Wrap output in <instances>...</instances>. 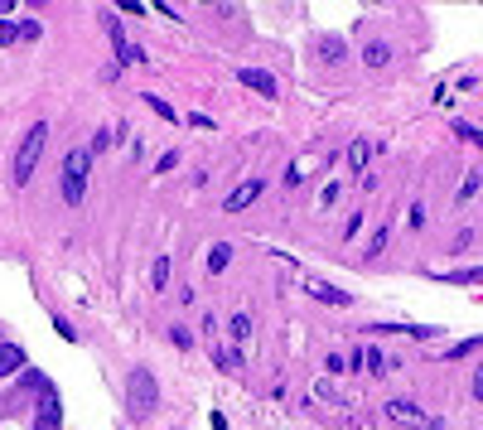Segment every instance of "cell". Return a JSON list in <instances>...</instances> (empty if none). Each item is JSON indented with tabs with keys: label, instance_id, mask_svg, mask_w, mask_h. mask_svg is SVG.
<instances>
[{
	"label": "cell",
	"instance_id": "1",
	"mask_svg": "<svg viewBox=\"0 0 483 430\" xmlns=\"http://www.w3.org/2000/svg\"><path fill=\"white\" fill-rule=\"evenodd\" d=\"M44 145H49V121H34L29 131H24V140H19V150H15V165H10V179L24 189L29 179H34V169H39V155H44Z\"/></svg>",
	"mask_w": 483,
	"mask_h": 430
},
{
	"label": "cell",
	"instance_id": "2",
	"mask_svg": "<svg viewBox=\"0 0 483 430\" xmlns=\"http://www.w3.org/2000/svg\"><path fill=\"white\" fill-rule=\"evenodd\" d=\"M88 179H92V145H78L63 160V204L68 208H78L88 199Z\"/></svg>",
	"mask_w": 483,
	"mask_h": 430
},
{
	"label": "cell",
	"instance_id": "3",
	"mask_svg": "<svg viewBox=\"0 0 483 430\" xmlns=\"http://www.w3.org/2000/svg\"><path fill=\"white\" fill-rule=\"evenodd\" d=\"M126 406H131L136 421L155 416V406H160V382H155L150 367H136V372H131V382H126Z\"/></svg>",
	"mask_w": 483,
	"mask_h": 430
},
{
	"label": "cell",
	"instance_id": "4",
	"mask_svg": "<svg viewBox=\"0 0 483 430\" xmlns=\"http://www.w3.org/2000/svg\"><path fill=\"white\" fill-rule=\"evenodd\" d=\"M106 39H111V49H116V68H140V63H145V49L126 39V24H121V15H111V10H106Z\"/></svg>",
	"mask_w": 483,
	"mask_h": 430
},
{
	"label": "cell",
	"instance_id": "5",
	"mask_svg": "<svg viewBox=\"0 0 483 430\" xmlns=\"http://www.w3.org/2000/svg\"><path fill=\"white\" fill-rule=\"evenodd\" d=\"M261 194H266V179H242V184H237V189L222 199V213H247V208H252Z\"/></svg>",
	"mask_w": 483,
	"mask_h": 430
},
{
	"label": "cell",
	"instance_id": "6",
	"mask_svg": "<svg viewBox=\"0 0 483 430\" xmlns=\"http://www.w3.org/2000/svg\"><path fill=\"white\" fill-rule=\"evenodd\" d=\"M237 83H242V88H252V92H261L266 102H276V97H281V83H276L266 68H252V63H247V68H237Z\"/></svg>",
	"mask_w": 483,
	"mask_h": 430
},
{
	"label": "cell",
	"instance_id": "7",
	"mask_svg": "<svg viewBox=\"0 0 483 430\" xmlns=\"http://www.w3.org/2000/svg\"><path fill=\"white\" fill-rule=\"evenodd\" d=\"M309 295H314L319 305H334V310H348V305H353V295H348V290H338V286H324V281H309Z\"/></svg>",
	"mask_w": 483,
	"mask_h": 430
},
{
	"label": "cell",
	"instance_id": "8",
	"mask_svg": "<svg viewBox=\"0 0 483 430\" xmlns=\"http://www.w3.org/2000/svg\"><path fill=\"white\" fill-rule=\"evenodd\" d=\"M391 58H396V49H391L386 39H363V63H368V68H386Z\"/></svg>",
	"mask_w": 483,
	"mask_h": 430
},
{
	"label": "cell",
	"instance_id": "9",
	"mask_svg": "<svg viewBox=\"0 0 483 430\" xmlns=\"http://www.w3.org/2000/svg\"><path fill=\"white\" fill-rule=\"evenodd\" d=\"M15 372H24V348L19 343H0V382L15 377Z\"/></svg>",
	"mask_w": 483,
	"mask_h": 430
},
{
	"label": "cell",
	"instance_id": "10",
	"mask_svg": "<svg viewBox=\"0 0 483 430\" xmlns=\"http://www.w3.org/2000/svg\"><path fill=\"white\" fill-rule=\"evenodd\" d=\"M227 261H232V242H213V247H208V256H203L208 276H222V271H227Z\"/></svg>",
	"mask_w": 483,
	"mask_h": 430
},
{
	"label": "cell",
	"instance_id": "11",
	"mask_svg": "<svg viewBox=\"0 0 483 430\" xmlns=\"http://www.w3.org/2000/svg\"><path fill=\"white\" fill-rule=\"evenodd\" d=\"M386 416H391V421H396V426H401V421H406V426H411V421H420V416H425V411H420V406H416V402H406V397H391V402H386Z\"/></svg>",
	"mask_w": 483,
	"mask_h": 430
},
{
	"label": "cell",
	"instance_id": "12",
	"mask_svg": "<svg viewBox=\"0 0 483 430\" xmlns=\"http://www.w3.org/2000/svg\"><path fill=\"white\" fill-rule=\"evenodd\" d=\"M208 353H213V363H218L222 372H242V353H237V348H227V343H208Z\"/></svg>",
	"mask_w": 483,
	"mask_h": 430
},
{
	"label": "cell",
	"instance_id": "13",
	"mask_svg": "<svg viewBox=\"0 0 483 430\" xmlns=\"http://www.w3.org/2000/svg\"><path fill=\"white\" fill-rule=\"evenodd\" d=\"M58 421H63L58 397H44V406H39V416H34V430H58Z\"/></svg>",
	"mask_w": 483,
	"mask_h": 430
},
{
	"label": "cell",
	"instance_id": "14",
	"mask_svg": "<svg viewBox=\"0 0 483 430\" xmlns=\"http://www.w3.org/2000/svg\"><path fill=\"white\" fill-rule=\"evenodd\" d=\"M319 58H324V63H343V58H348V44H343L338 34H324V39H319Z\"/></svg>",
	"mask_w": 483,
	"mask_h": 430
},
{
	"label": "cell",
	"instance_id": "15",
	"mask_svg": "<svg viewBox=\"0 0 483 430\" xmlns=\"http://www.w3.org/2000/svg\"><path fill=\"white\" fill-rule=\"evenodd\" d=\"M227 338H232L237 348H242V343L252 338V315H247V310H237V315L227 320Z\"/></svg>",
	"mask_w": 483,
	"mask_h": 430
},
{
	"label": "cell",
	"instance_id": "16",
	"mask_svg": "<svg viewBox=\"0 0 483 430\" xmlns=\"http://www.w3.org/2000/svg\"><path fill=\"white\" fill-rule=\"evenodd\" d=\"M373 150H377V145H368V140H353V145H348V165H353L358 179L368 174V155H373Z\"/></svg>",
	"mask_w": 483,
	"mask_h": 430
},
{
	"label": "cell",
	"instance_id": "17",
	"mask_svg": "<svg viewBox=\"0 0 483 430\" xmlns=\"http://www.w3.org/2000/svg\"><path fill=\"white\" fill-rule=\"evenodd\" d=\"M386 237H391V222H377V232L368 237V251H363L368 261H373V256H382V251H386Z\"/></svg>",
	"mask_w": 483,
	"mask_h": 430
},
{
	"label": "cell",
	"instance_id": "18",
	"mask_svg": "<svg viewBox=\"0 0 483 430\" xmlns=\"http://www.w3.org/2000/svg\"><path fill=\"white\" fill-rule=\"evenodd\" d=\"M19 387H34V392H44V397H58V387H54L44 372H19Z\"/></svg>",
	"mask_w": 483,
	"mask_h": 430
},
{
	"label": "cell",
	"instance_id": "19",
	"mask_svg": "<svg viewBox=\"0 0 483 430\" xmlns=\"http://www.w3.org/2000/svg\"><path fill=\"white\" fill-rule=\"evenodd\" d=\"M140 102H150V111H155V116H160V121H179V111L170 107V102H165V97H155V92H145V97H140Z\"/></svg>",
	"mask_w": 483,
	"mask_h": 430
},
{
	"label": "cell",
	"instance_id": "20",
	"mask_svg": "<svg viewBox=\"0 0 483 430\" xmlns=\"http://www.w3.org/2000/svg\"><path fill=\"white\" fill-rule=\"evenodd\" d=\"M150 286H155V290L170 286V256H155V266H150Z\"/></svg>",
	"mask_w": 483,
	"mask_h": 430
},
{
	"label": "cell",
	"instance_id": "21",
	"mask_svg": "<svg viewBox=\"0 0 483 430\" xmlns=\"http://www.w3.org/2000/svg\"><path fill=\"white\" fill-rule=\"evenodd\" d=\"M479 184H483V169H469V174H464V184H459V204H469V199L479 194Z\"/></svg>",
	"mask_w": 483,
	"mask_h": 430
},
{
	"label": "cell",
	"instance_id": "22",
	"mask_svg": "<svg viewBox=\"0 0 483 430\" xmlns=\"http://www.w3.org/2000/svg\"><path fill=\"white\" fill-rule=\"evenodd\" d=\"M363 367H368L373 377H386V358L377 353V348H363Z\"/></svg>",
	"mask_w": 483,
	"mask_h": 430
},
{
	"label": "cell",
	"instance_id": "23",
	"mask_svg": "<svg viewBox=\"0 0 483 430\" xmlns=\"http://www.w3.org/2000/svg\"><path fill=\"white\" fill-rule=\"evenodd\" d=\"M19 44V19H0V49H15Z\"/></svg>",
	"mask_w": 483,
	"mask_h": 430
},
{
	"label": "cell",
	"instance_id": "24",
	"mask_svg": "<svg viewBox=\"0 0 483 430\" xmlns=\"http://www.w3.org/2000/svg\"><path fill=\"white\" fill-rule=\"evenodd\" d=\"M450 131H455L459 140H469V145H483V131H479V126H469V121H455Z\"/></svg>",
	"mask_w": 483,
	"mask_h": 430
},
{
	"label": "cell",
	"instance_id": "25",
	"mask_svg": "<svg viewBox=\"0 0 483 430\" xmlns=\"http://www.w3.org/2000/svg\"><path fill=\"white\" fill-rule=\"evenodd\" d=\"M474 348H483V333H479V338H464V343H455V348H450L445 358H450V363H459V358H469Z\"/></svg>",
	"mask_w": 483,
	"mask_h": 430
},
{
	"label": "cell",
	"instance_id": "26",
	"mask_svg": "<svg viewBox=\"0 0 483 430\" xmlns=\"http://www.w3.org/2000/svg\"><path fill=\"white\" fill-rule=\"evenodd\" d=\"M170 343H174L179 353H189V348H193V329H184V324H174V329H170Z\"/></svg>",
	"mask_w": 483,
	"mask_h": 430
},
{
	"label": "cell",
	"instance_id": "27",
	"mask_svg": "<svg viewBox=\"0 0 483 430\" xmlns=\"http://www.w3.org/2000/svg\"><path fill=\"white\" fill-rule=\"evenodd\" d=\"M338 199H343V184H334V179H329V184L319 189V208H334Z\"/></svg>",
	"mask_w": 483,
	"mask_h": 430
},
{
	"label": "cell",
	"instance_id": "28",
	"mask_svg": "<svg viewBox=\"0 0 483 430\" xmlns=\"http://www.w3.org/2000/svg\"><path fill=\"white\" fill-rule=\"evenodd\" d=\"M170 169H179V150H165V155L155 160V174H170Z\"/></svg>",
	"mask_w": 483,
	"mask_h": 430
},
{
	"label": "cell",
	"instance_id": "29",
	"mask_svg": "<svg viewBox=\"0 0 483 430\" xmlns=\"http://www.w3.org/2000/svg\"><path fill=\"white\" fill-rule=\"evenodd\" d=\"M54 333H58V338H68V343H78V329L63 320V315H54Z\"/></svg>",
	"mask_w": 483,
	"mask_h": 430
},
{
	"label": "cell",
	"instance_id": "30",
	"mask_svg": "<svg viewBox=\"0 0 483 430\" xmlns=\"http://www.w3.org/2000/svg\"><path fill=\"white\" fill-rule=\"evenodd\" d=\"M324 372H329V377H334V372H348V358H343V353H329V358H324Z\"/></svg>",
	"mask_w": 483,
	"mask_h": 430
},
{
	"label": "cell",
	"instance_id": "31",
	"mask_svg": "<svg viewBox=\"0 0 483 430\" xmlns=\"http://www.w3.org/2000/svg\"><path fill=\"white\" fill-rule=\"evenodd\" d=\"M198 329H203V333H208V343H213V338H218V333H222V324H218V315H213V310H208V315H203V324H198Z\"/></svg>",
	"mask_w": 483,
	"mask_h": 430
},
{
	"label": "cell",
	"instance_id": "32",
	"mask_svg": "<svg viewBox=\"0 0 483 430\" xmlns=\"http://www.w3.org/2000/svg\"><path fill=\"white\" fill-rule=\"evenodd\" d=\"M39 34H44L39 19H19V39H39Z\"/></svg>",
	"mask_w": 483,
	"mask_h": 430
},
{
	"label": "cell",
	"instance_id": "33",
	"mask_svg": "<svg viewBox=\"0 0 483 430\" xmlns=\"http://www.w3.org/2000/svg\"><path fill=\"white\" fill-rule=\"evenodd\" d=\"M406 222H411V232H420V227H425V204H411V217H406Z\"/></svg>",
	"mask_w": 483,
	"mask_h": 430
},
{
	"label": "cell",
	"instance_id": "34",
	"mask_svg": "<svg viewBox=\"0 0 483 430\" xmlns=\"http://www.w3.org/2000/svg\"><path fill=\"white\" fill-rule=\"evenodd\" d=\"M363 217H368V213H348V222H343V237H358V227H363Z\"/></svg>",
	"mask_w": 483,
	"mask_h": 430
},
{
	"label": "cell",
	"instance_id": "35",
	"mask_svg": "<svg viewBox=\"0 0 483 430\" xmlns=\"http://www.w3.org/2000/svg\"><path fill=\"white\" fill-rule=\"evenodd\" d=\"M469 247H474V232H469V227H464V232H459V237H455V251H469Z\"/></svg>",
	"mask_w": 483,
	"mask_h": 430
},
{
	"label": "cell",
	"instance_id": "36",
	"mask_svg": "<svg viewBox=\"0 0 483 430\" xmlns=\"http://www.w3.org/2000/svg\"><path fill=\"white\" fill-rule=\"evenodd\" d=\"M189 126H198V131H208V126H213V116H208V111H193V116H189Z\"/></svg>",
	"mask_w": 483,
	"mask_h": 430
},
{
	"label": "cell",
	"instance_id": "37",
	"mask_svg": "<svg viewBox=\"0 0 483 430\" xmlns=\"http://www.w3.org/2000/svg\"><path fill=\"white\" fill-rule=\"evenodd\" d=\"M106 145H111V131H97V135H92V150H97V155H101Z\"/></svg>",
	"mask_w": 483,
	"mask_h": 430
},
{
	"label": "cell",
	"instance_id": "38",
	"mask_svg": "<svg viewBox=\"0 0 483 430\" xmlns=\"http://www.w3.org/2000/svg\"><path fill=\"white\" fill-rule=\"evenodd\" d=\"M474 397H479V402H483V363H479V367H474Z\"/></svg>",
	"mask_w": 483,
	"mask_h": 430
},
{
	"label": "cell",
	"instance_id": "39",
	"mask_svg": "<svg viewBox=\"0 0 483 430\" xmlns=\"http://www.w3.org/2000/svg\"><path fill=\"white\" fill-rule=\"evenodd\" d=\"M425 430H445V421H440V416H430V421H425Z\"/></svg>",
	"mask_w": 483,
	"mask_h": 430
}]
</instances>
